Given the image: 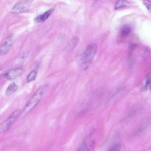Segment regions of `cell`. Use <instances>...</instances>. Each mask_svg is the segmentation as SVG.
<instances>
[{"label":"cell","instance_id":"1","mask_svg":"<svg viewBox=\"0 0 151 151\" xmlns=\"http://www.w3.org/2000/svg\"><path fill=\"white\" fill-rule=\"evenodd\" d=\"M47 87V84L43 85L36 91L26 103L23 110V113H27L35 107L41 100Z\"/></svg>","mask_w":151,"mask_h":151},{"label":"cell","instance_id":"2","mask_svg":"<svg viewBox=\"0 0 151 151\" xmlns=\"http://www.w3.org/2000/svg\"><path fill=\"white\" fill-rule=\"evenodd\" d=\"M97 51L96 44L92 43L86 48L83 54L81 59V67L84 70L87 69L92 62Z\"/></svg>","mask_w":151,"mask_h":151},{"label":"cell","instance_id":"3","mask_svg":"<svg viewBox=\"0 0 151 151\" xmlns=\"http://www.w3.org/2000/svg\"><path fill=\"white\" fill-rule=\"evenodd\" d=\"M21 110L17 109L15 110L6 119L0 124V133L7 131L20 115Z\"/></svg>","mask_w":151,"mask_h":151},{"label":"cell","instance_id":"4","mask_svg":"<svg viewBox=\"0 0 151 151\" xmlns=\"http://www.w3.org/2000/svg\"><path fill=\"white\" fill-rule=\"evenodd\" d=\"M23 71V69L20 68H13L4 71L1 76L5 79L12 81L20 76Z\"/></svg>","mask_w":151,"mask_h":151},{"label":"cell","instance_id":"5","mask_svg":"<svg viewBox=\"0 0 151 151\" xmlns=\"http://www.w3.org/2000/svg\"><path fill=\"white\" fill-rule=\"evenodd\" d=\"M31 0H23L16 3L12 8L11 12L14 14L22 13L29 9Z\"/></svg>","mask_w":151,"mask_h":151},{"label":"cell","instance_id":"6","mask_svg":"<svg viewBox=\"0 0 151 151\" xmlns=\"http://www.w3.org/2000/svg\"><path fill=\"white\" fill-rule=\"evenodd\" d=\"M13 43L12 38L9 37L7 40L0 46V55L7 54L10 50Z\"/></svg>","mask_w":151,"mask_h":151},{"label":"cell","instance_id":"7","mask_svg":"<svg viewBox=\"0 0 151 151\" xmlns=\"http://www.w3.org/2000/svg\"><path fill=\"white\" fill-rule=\"evenodd\" d=\"M79 38L77 36L72 38L65 47V49L68 51H71L77 46L79 42Z\"/></svg>","mask_w":151,"mask_h":151},{"label":"cell","instance_id":"8","mask_svg":"<svg viewBox=\"0 0 151 151\" xmlns=\"http://www.w3.org/2000/svg\"><path fill=\"white\" fill-rule=\"evenodd\" d=\"M53 9H51L46 12L44 14L40 15L35 19L36 21L38 23L42 22L45 21L50 15L53 11Z\"/></svg>","mask_w":151,"mask_h":151},{"label":"cell","instance_id":"9","mask_svg":"<svg viewBox=\"0 0 151 151\" xmlns=\"http://www.w3.org/2000/svg\"><path fill=\"white\" fill-rule=\"evenodd\" d=\"M30 53L29 50H26L22 52L17 60L16 63L18 65L23 64L28 58Z\"/></svg>","mask_w":151,"mask_h":151},{"label":"cell","instance_id":"10","mask_svg":"<svg viewBox=\"0 0 151 151\" xmlns=\"http://www.w3.org/2000/svg\"><path fill=\"white\" fill-rule=\"evenodd\" d=\"M18 86L16 83L13 82L11 83L7 87L6 91V95L9 96L14 93L17 90Z\"/></svg>","mask_w":151,"mask_h":151},{"label":"cell","instance_id":"11","mask_svg":"<svg viewBox=\"0 0 151 151\" xmlns=\"http://www.w3.org/2000/svg\"><path fill=\"white\" fill-rule=\"evenodd\" d=\"M131 31V27L129 25L125 24L122 27L120 31V34L122 37H125L130 34Z\"/></svg>","mask_w":151,"mask_h":151},{"label":"cell","instance_id":"12","mask_svg":"<svg viewBox=\"0 0 151 151\" xmlns=\"http://www.w3.org/2000/svg\"><path fill=\"white\" fill-rule=\"evenodd\" d=\"M37 74V69H35L29 74L27 77V82H29L34 80Z\"/></svg>","mask_w":151,"mask_h":151},{"label":"cell","instance_id":"13","mask_svg":"<svg viewBox=\"0 0 151 151\" xmlns=\"http://www.w3.org/2000/svg\"><path fill=\"white\" fill-rule=\"evenodd\" d=\"M128 2L126 0H119L116 3L114 8L118 9L125 6L128 4Z\"/></svg>","mask_w":151,"mask_h":151},{"label":"cell","instance_id":"14","mask_svg":"<svg viewBox=\"0 0 151 151\" xmlns=\"http://www.w3.org/2000/svg\"><path fill=\"white\" fill-rule=\"evenodd\" d=\"M145 88L149 90L151 89V76L150 75L147 77L145 83Z\"/></svg>","mask_w":151,"mask_h":151},{"label":"cell","instance_id":"15","mask_svg":"<svg viewBox=\"0 0 151 151\" xmlns=\"http://www.w3.org/2000/svg\"><path fill=\"white\" fill-rule=\"evenodd\" d=\"M121 148V146L120 144H116L112 146L109 150L111 151L119 150Z\"/></svg>","mask_w":151,"mask_h":151},{"label":"cell","instance_id":"16","mask_svg":"<svg viewBox=\"0 0 151 151\" xmlns=\"http://www.w3.org/2000/svg\"><path fill=\"white\" fill-rule=\"evenodd\" d=\"M144 3L147 9L150 11H151V1L148 0H145L144 2Z\"/></svg>","mask_w":151,"mask_h":151},{"label":"cell","instance_id":"17","mask_svg":"<svg viewBox=\"0 0 151 151\" xmlns=\"http://www.w3.org/2000/svg\"><path fill=\"white\" fill-rule=\"evenodd\" d=\"M87 147V144L85 142H83L80 146L78 150H84L86 149Z\"/></svg>","mask_w":151,"mask_h":151},{"label":"cell","instance_id":"18","mask_svg":"<svg viewBox=\"0 0 151 151\" xmlns=\"http://www.w3.org/2000/svg\"><path fill=\"white\" fill-rule=\"evenodd\" d=\"M95 145V142L94 141H92L91 145H90V147H91L92 148H93L94 147V145Z\"/></svg>","mask_w":151,"mask_h":151},{"label":"cell","instance_id":"19","mask_svg":"<svg viewBox=\"0 0 151 151\" xmlns=\"http://www.w3.org/2000/svg\"></svg>","mask_w":151,"mask_h":151}]
</instances>
